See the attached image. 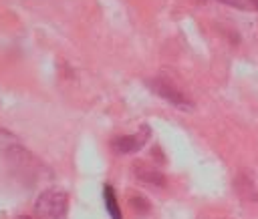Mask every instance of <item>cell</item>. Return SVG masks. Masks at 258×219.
Segmentation results:
<instances>
[{"instance_id":"7","label":"cell","mask_w":258,"mask_h":219,"mask_svg":"<svg viewBox=\"0 0 258 219\" xmlns=\"http://www.w3.org/2000/svg\"><path fill=\"white\" fill-rule=\"evenodd\" d=\"M220 2H226V4H238V6H240V2H238V0H220Z\"/></svg>"},{"instance_id":"4","label":"cell","mask_w":258,"mask_h":219,"mask_svg":"<svg viewBox=\"0 0 258 219\" xmlns=\"http://www.w3.org/2000/svg\"><path fill=\"white\" fill-rule=\"evenodd\" d=\"M133 173L143 183H149V185H155V187H163L165 185V177L161 175V171H157L155 167H151V165H147L143 161L133 163Z\"/></svg>"},{"instance_id":"2","label":"cell","mask_w":258,"mask_h":219,"mask_svg":"<svg viewBox=\"0 0 258 219\" xmlns=\"http://www.w3.org/2000/svg\"><path fill=\"white\" fill-rule=\"evenodd\" d=\"M149 86H151V90H153L155 94H159L161 98H165V100H167L169 104H173L175 108L187 111V108L194 106V102H191L173 82H169L167 78H161V76L151 78V80H149Z\"/></svg>"},{"instance_id":"8","label":"cell","mask_w":258,"mask_h":219,"mask_svg":"<svg viewBox=\"0 0 258 219\" xmlns=\"http://www.w3.org/2000/svg\"><path fill=\"white\" fill-rule=\"evenodd\" d=\"M16 219H32V217H28V215H20V217H16Z\"/></svg>"},{"instance_id":"3","label":"cell","mask_w":258,"mask_h":219,"mask_svg":"<svg viewBox=\"0 0 258 219\" xmlns=\"http://www.w3.org/2000/svg\"><path fill=\"white\" fill-rule=\"evenodd\" d=\"M149 137V127H141L139 133L135 135H121V137H115L111 141V149L117 153V155H129V153H137L145 141Z\"/></svg>"},{"instance_id":"9","label":"cell","mask_w":258,"mask_h":219,"mask_svg":"<svg viewBox=\"0 0 258 219\" xmlns=\"http://www.w3.org/2000/svg\"><path fill=\"white\" fill-rule=\"evenodd\" d=\"M252 4H254V8L258 10V0H252Z\"/></svg>"},{"instance_id":"1","label":"cell","mask_w":258,"mask_h":219,"mask_svg":"<svg viewBox=\"0 0 258 219\" xmlns=\"http://www.w3.org/2000/svg\"><path fill=\"white\" fill-rule=\"evenodd\" d=\"M69 209V195L62 189H46L36 197L34 215L36 219H62Z\"/></svg>"},{"instance_id":"6","label":"cell","mask_w":258,"mask_h":219,"mask_svg":"<svg viewBox=\"0 0 258 219\" xmlns=\"http://www.w3.org/2000/svg\"><path fill=\"white\" fill-rule=\"evenodd\" d=\"M131 207H133L135 211H139V213L149 211V203H147V199L141 197V195H133V197H131Z\"/></svg>"},{"instance_id":"5","label":"cell","mask_w":258,"mask_h":219,"mask_svg":"<svg viewBox=\"0 0 258 219\" xmlns=\"http://www.w3.org/2000/svg\"><path fill=\"white\" fill-rule=\"evenodd\" d=\"M103 199H105V207H107V213L111 219H123L121 215V209H119V203H117V195L113 191V187L109 183L103 185Z\"/></svg>"}]
</instances>
